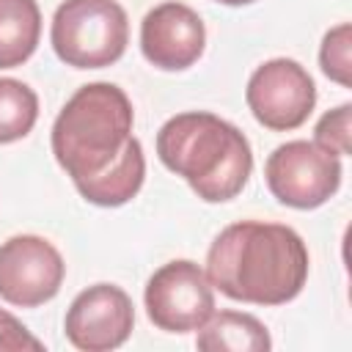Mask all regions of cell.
Returning a JSON list of instances; mask_svg holds the SVG:
<instances>
[{
	"instance_id": "e0dca14e",
	"label": "cell",
	"mask_w": 352,
	"mask_h": 352,
	"mask_svg": "<svg viewBox=\"0 0 352 352\" xmlns=\"http://www.w3.org/2000/svg\"><path fill=\"white\" fill-rule=\"evenodd\" d=\"M214 3H223V6H250L256 0H214Z\"/></svg>"
},
{
	"instance_id": "3957f363",
	"label": "cell",
	"mask_w": 352,
	"mask_h": 352,
	"mask_svg": "<svg viewBox=\"0 0 352 352\" xmlns=\"http://www.w3.org/2000/svg\"><path fill=\"white\" fill-rule=\"evenodd\" d=\"M157 157L206 204L236 198L253 170L248 138L226 118L204 110L168 118L157 132Z\"/></svg>"
},
{
	"instance_id": "9a60e30c",
	"label": "cell",
	"mask_w": 352,
	"mask_h": 352,
	"mask_svg": "<svg viewBox=\"0 0 352 352\" xmlns=\"http://www.w3.org/2000/svg\"><path fill=\"white\" fill-rule=\"evenodd\" d=\"M349 113H352L349 104H338V107L327 110L314 129L316 146H322L324 151H330L336 157L349 154Z\"/></svg>"
},
{
	"instance_id": "9c48e42d",
	"label": "cell",
	"mask_w": 352,
	"mask_h": 352,
	"mask_svg": "<svg viewBox=\"0 0 352 352\" xmlns=\"http://www.w3.org/2000/svg\"><path fill=\"white\" fill-rule=\"evenodd\" d=\"M63 327L66 338L82 352L118 349L135 327V308L121 286L96 283L72 300Z\"/></svg>"
},
{
	"instance_id": "8fae6325",
	"label": "cell",
	"mask_w": 352,
	"mask_h": 352,
	"mask_svg": "<svg viewBox=\"0 0 352 352\" xmlns=\"http://www.w3.org/2000/svg\"><path fill=\"white\" fill-rule=\"evenodd\" d=\"M198 349L204 352H264L272 346L267 327L242 311H220L198 327Z\"/></svg>"
},
{
	"instance_id": "7c38bea8",
	"label": "cell",
	"mask_w": 352,
	"mask_h": 352,
	"mask_svg": "<svg viewBox=\"0 0 352 352\" xmlns=\"http://www.w3.org/2000/svg\"><path fill=\"white\" fill-rule=\"evenodd\" d=\"M41 11L36 0H0V69L22 66L38 47Z\"/></svg>"
},
{
	"instance_id": "4fadbf2b",
	"label": "cell",
	"mask_w": 352,
	"mask_h": 352,
	"mask_svg": "<svg viewBox=\"0 0 352 352\" xmlns=\"http://www.w3.org/2000/svg\"><path fill=\"white\" fill-rule=\"evenodd\" d=\"M38 118V96L19 80L0 77V146L22 140Z\"/></svg>"
},
{
	"instance_id": "2e32d148",
	"label": "cell",
	"mask_w": 352,
	"mask_h": 352,
	"mask_svg": "<svg viewBox=\"0 0 352 352\" xmlns=\"http://www.w3.org/2000/svg\"><path fill=\"white\" fill-rule=\"evenodd\" d=\"M0 349H6V352H19V349L38 352V349H44V344L36 336H30V330L14 314L0 308Z\"/></svg>"
},
{
	"instance_id": "5b68a950",
	"label": "cell",
	"mask_w": 352,
	"mask_h": 352,
	"mask_svg": "<svg viewBox=\"0 0 352 352\" xmlns=\"http://www.w3.org/2000/svg\"><path fill=\"white\" fill-rule=\"evenodd\" d=\"M270 192L292 209H316L341 187V160L308 140L278 146L264 165Z\"/></svg>"
},
{
	"instance_id": "8992f818",
	"label": "cell",
	"mask_w": 352,
	"mask_h": 352,
	"mask_svg": "<svg viewBox=\"0 0 352 352\" xmlns=\"http://www.w3.org/2000/svg\"><path fill=\"white\" fill-rule=\"evenodd\" d=\"M143 302L154 327L165 333H192L214 314L212 283L206 272L190 258L162 264L148 278Z\"/></svg>"
},
{
	"instance_id": "6da1fadb",
	"label": "cell",
	"mask_w": 352,
	"mask_h": 352,
	"mask_svg": "<svg viewBox=\"0 0 352 352\" xmlns=\"http://www.w3.org/2000/svg\"><path fill=\"white\" fill-rule=\"evenodd\" d=\"M132 102L113 82H88L52 124V154L77 192L96 206L132 201L146 179L143 146L132 135Z\"/></svg>"
},
{
	"instance_id": "277c9868",
	"label": "cell",
	"mask_w": 352,
	"mask_h": 352,
	"mask_svg": "<svg viewBox=\"0 0 352 352\" xmlns=\"http://www.w3.org/2000/svg\"><path fill=\"white\" fill-rule=\"evenodd\" d=\"M50 41L66 66H113L129 44L126 11L116 0H63L52 16Z\"/></svg>"
},
{
	"instance_id": "7a4b0ae2",
	"label": "cell",
	"mask_w": 352,
	"mask_h": 352,
	"mask_svg": "<svg viewBox=\"0 0 352 352\" xmlns=\"http://www.w3.org/2000/svg\"><path fill=\"white\" fill-rule=\"evenodd\" d=\"M206 278L236 302L283 305L308 280V248L280 223H231L206 253Z\"/></svg>"
},
{
	"instance_id": "30bf717a",
	"label": "cell",
	"mask_w": 352,
	"mask_h": 352,
	"mask_svg": "<svg viewBox=\"0 0 352 352\" xmlns=\"http://www.w3.org/2000/svg\"><path fill=\"white\" fill-rule=\"evenodd\" d=\"M206 47V28L201 16L176 0L154 6L140 22L143 58L162 72L190 69Z\"/></svg>"
},
{
	"instance_id": "5bb4252c",
	"label": "cell",
	"mask_w": 352,
	"mask_h": 352,
	"mask_svg": "<svg viewBox=\"0 0 352 352\" xmlns=\"http://www.w3.org/2000/svg\"><path fill=\"white\" fill-rule=\"evenodd\" d=\"M319 63L330 80H336L338 85H349L352 66H349V25L346 22H341L324 36L322 50H319Z\"/></svg>"
},
{
	"instance_id": "52a82bcc",
	"label": "cell",
	"mask_w": 352,
	"mask_h": 352,
	"mask_svg": "<svg viewBox=\"0 0 352 352\" xmlns=\"http://www.w3.org/2000/svg\"><path fill=\"white\" fill-rule=\"evenodd\" d=\"M245 99L261 126L272 132H289L302 126L314 113L316 85L297 60L272 58L250 74Z\"/></svg>"
},
{
	"instance_id": "ba28073f",
	"label": "cell",
	"mask_w": 352,
	"mask_h": 352,
	"mask_svg": "<svg viewBox=\"0 0 352 352\" xmlns=\"http://www.w3.org/2000/svg\"><path fill=\"white\" fill-rule=\"evenodd\" d=\"M66 264L52 242L19 234L0 245V297L19 308H36L60 292Z\"/></svg>"
}]
</instances>
